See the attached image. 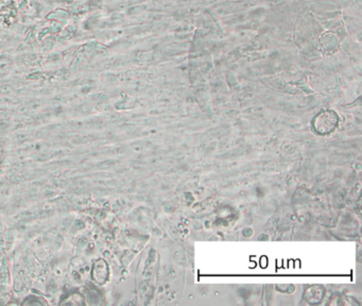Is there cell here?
<instances>
[{"instance_id":"obj_1","label":"cell","mask_w":362,"mask_h":306,"mask_svg":"<svg viewBox=\"0 0 362 306\" xmlns=\"http://www.w3.org/2000/svg\"><path fill=\"white\" fill-rule=\"evenodd\" d=\"M339 117L334 110H326L319 113L313 118V129L319 135H327L334 131L338 125Z\"/></svg>"},{"instance_id":"obj_3","label":"cell","mask_w":362,"mask_h":306,"mask_svg":"<svg viewBox=\"0 0 362 306\" xmlns=\"http://www.w3.org/2000/svg\"><path fill=\"white\" fill-rule=\"evenodd\" d=\"M324 295L323 287L320 285H313V286L308 287L305 291V298L307 301L311 304H317L321 301Z\"/></svg>"},{"instance_id":"obj_2","label":"cell","mask_w":362,"mask_h":306,"mask_svg":"<svg viewBox=\"0 0 362 306\" xmlns=\"http://www.w3.org/2000/svg\"><path fill=\"white\" fill-rule=\"evenodd\" d=\"M92 276L93 280L97 284H105L109 278V266H107V261L103 259L95 261L94 266H93Z\"/></svg>"},{"instance_id":"obj_4","label":"cell","mask_w":362,"mask_h":306,"mask_svg":"<svg viewBox=\"0 0 362 306\" xmlns=\"http://www.w3.org/2000/svg\"><path fill=\"white\" fill-rule=\"evenodd\" d=\"M28 1V0H16V4H18V6H24L26 2Z\"/></svg>"}]
</instances>
